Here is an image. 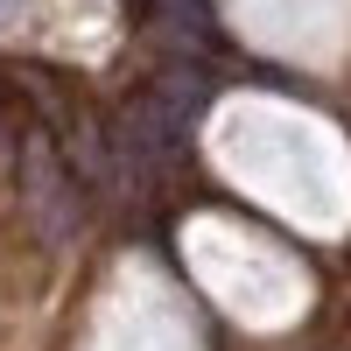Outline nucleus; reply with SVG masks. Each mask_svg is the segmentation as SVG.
<instances>
[{"label":"nucleus","instance_id":"1","mask_svg":"<svg viewBox=\"0 0 351 351\" xmlns=\"http://www.w3.org/2000/svg\"><path fill=\"white\" fill-rule=\"evenodd\" d=\"M120 148L141 169H176L190 155V112H176L155 84H141V92H127V106H120Z\"/></svg>","mask_w":351,"mask_h":351},{"label":"nucleus","instance_id":"2","mask_svg":"<svg viewBox=\"0 0 351 351\" xmlns=\"http://www.w3.org/2000/svg\"><path fill=\"white\" fill-rule=\"evenodd\" d=\"M21 190H28V211L43 218V232H49V239H64V232L77 225V197H71V176L56 169V155H49L43 127H21Z\"/></svg>","mask_w":351,"mask_h":351},{"label":"nucleus","instance_id":"3","mask_svg":"<svg viewBox=\"0 0 351 351\" xmlns=\"http://www.w3.org/2000/svg\"><path fill=\"white\" fill-rule=\"evenodd\" d=\"M8 8H14V0H0V14H8Z\"/></svg>","mask_w":351,"mask_h":351}]
</instances>
